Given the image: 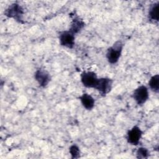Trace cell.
I'll use <instances>...</instances> for the list:
<instances>
[{"label":"cell","instance_id":"obj_3","mask_svg":"<svg viewBox=\"0 0 159 159\" xmlns=\"http://www.w3.org/2000/svg\"><path fill=\"white\" fill-rule=\"evenodd\" d=\"M112 83L113 80L109 78H98L94 89H96L101 95L104 96L111 91Z\"/></svg>","mask_w":159,"mask_h":159},{"label":"cell","instance_id":"obj_7","mask_svg":"<svg viewBox=\"0 0 159 159\" xmlns=\"http://www.w3.org/2000/svg\"><path fill=\"white\" fill-rule=\"evenodd\" d=\"M142 131L138 126H134L127 132L126 137L127 142L131 145H137L142 138Z\"/></svg>","mask_w":159,"mask_h":159},{"label":"cell","instance_id":"obj_10","mask_svg":"<svg viewBox=\"0 0 159 159\" xmlns=\"http://www.w3.org/2000/svg\"><path fill=\"white\" fill-rule=\"evenodd\" d=\"M84 25L85 24L82 19H81L79 17H76L72 20L71 27L69 30L75 35L83 29V28L84 27Z\"/></svg>","mask_w":159,"mask_h":159},{"label":"cell","instance_id":"obj_13","mask_svg":"<svg viewBox=\"0 0 159 159\" xmlns=\"http://www.w3.org/2000/svg\"><path fill=\"white\" fill-rule=\"evenodd\" d=\"M149 154V151L144 147L139 148L136 152V157L137 158H147Z\"/></svg>","mask_w":159,"mask_h":159},{"label":"cell","instance_id":"obj_12","mask_svg":"<svg viewBox=\"0 0 159 159\" xmlns=\"http://www.w3.org/2000/svg\"><path fill=\"white\" fill-rule=\"evenodd\" d=\"M150 89L155 93L159 91V75H155L151 77L148 82Z\"/></svg>","mask_w":159,"mask_h":159},{"label":"cell","instance_id":"obj_8","mask_svg":"<svg viewBox=\"0 0 159 159\" xmlns=\"http://www.w3.org/2000/svg\"><path fill=\"white\" fill-rule=\"evenodd\" d=\"M34 78L40 86L45 87L50 81V75L44 69H38L34 73Z\"/></svg>","mask_w":159,"mask_h":159},{"label":"cell","instance_id":"obj_14","mask_svg":"<svg viewBox=\"0 0 159 159\" xmlns=\"http://www.w3.org/2000/svg\"><path fill=\"white\" fill-rule=\"evenodd\" d=\"M70 153L71 154L72 158H78L80 156V150L79 147L75 145H72L69 148Z\"/></svg>","mask_w":159,"mask_h":159},{"label":"cell","instance_id":"obj_4","mask_svg":"<svg viewBox=\"0 0 159 159\" xmlns=\"http://www.w3.org/2000/svg\"><path fill=\"white\" fill-rule=\"evenodd\" d=\"M148 88L143 85L137 88L133 92L132 98L138 105L143 104L148 99Z\"/></svg>","mask_w":159,"mask_h":159},{"label":"cell","instance_id":"obj_11","mask_svg":"<svg viewBox=\"0 0 159 159\" xmlns=\"http://www.w3.org/2000/svg\"><path fill=\"white\" fill-rule=\"evenodd\" d=\"M159 2L154 3L150 8L148 11V17L151 20L158 21Z\"/></svg>","mask_w":159,"mask_h":159},{"label":"cell","instance_id":"obj_1","mask_svg":"<svg viewBox=\"0 0 159 159\" xmlns=\"http://www.w3.org/2000/svg\"><path fill=\"white\" fill-rule=\"evenodd\" d=\"M123 44L120 41H117L112 46L108 48L106 52V58L111 64L116 63L122 54Z\"/></svg>","mask_w":159,"mask_h":159},{"label":"cell","instance_id":"obj_9","mask_svg":"<svg viewBox=\"0 0 159 159\" xmlns=\"http://www.w3.org/2000/svg\"><path fill=\"white\" fill-rule=\"evenodd\" d=\"M80 99L83 106L87 110H91L95 104L94 99L88 93H83L80 97Z\"/></svg>","mask_w":159,"mask_h":159},{"label":"cell","instance_id":"obj_5","mask_svg":"<svg viewBox=\"0 0 159 159\" xmlns=\"http://www.w3.org/2000/svg\"><path fill=\"white\" fill-rule=\"evenodd\" d=\"M75 34L69 30L63 31L60 32L59 35V41L60 45L68 48H73L75 43Z\"/></svg>","mask_w":159,"mask_h":159},{"label":"cell","instance_id":"obj_2","mask_svg":"<svg viewBox=\"0 0 159 159\" xmlns=\"http://www.w3.org/2000/svg\"><path fill=\"white\" fill-rule=\"evenodd\" d=\"M4 14L9 17L12 18L16 21L22 23V17L24 14V9L20 5L17 3L11 4L4 12Z\"/></svg>","mask_w":159,"mask_h":159},{"label":"cell","instance_id":"obj_6","mask_svg":"<svg viewBox=\"0 0 159 159\" xmlns=\"http://www.w3.org/2000/svg\"><path fill=\"white\" fill-rule=\"evenodd\" d=\"M98 78L93 71H83L81 74V81L86 88H94Z\"/></svg>","mask_w":159,"mask_h":159}]
</instances>
